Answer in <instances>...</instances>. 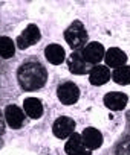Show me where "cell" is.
<instances>
[{"label":"cell","instance_id":"6da1fadb","mask_svg":"<svg viewBox=\"0 0 130 155\" xmlns=\"http://www.w3.org/2000/svg\"><path fill=\"white\" fill-rule=\"evenodd\" d=\"M47 68L40 61L38 56H28L23 59L17 68V82L19 87L26 91H38L47 84Z\"/></svg>","mask_w":130,"mask_h":155},{"label":"cell","instance_id":"7a4b0ae2","mask_svg":"<svg viewBox=\"0 0 130 155\" xmlns=\"http://www.w3.org/2000/svg\"><path fill=\"white\" fill-rule=\"evenodd\" d=\"M64 41L69 44V47L72 49V52L75 50H81L84 49L89 43V34L86 31V26L83 21L80 20H74L63 32Z\"/></svg>","mask_w":130,"mask_h":155},{"label":"cell","instance_id":"3957f363","mask_svg":"<svg viewBox=\"0 0 130 155\" xmlns=\"http://www.w3.org/2000/svg\"><path fill=\"white\" fill-rule=\"evenodd\" d=\"M57 97L63 105H74L80 99V88L72 81H64L57 87Z\"/></svg>","mask_w":130,"mask_h":155},{"label":"cell","instance_id":"277c9868","mask_svg":"<svg viewBox=\"0 0 130 155\" xmlns=\"http://www.w3.org/2000/svg\"><path fill=\"white\" fill-rule=\"evenodd\" d=\"M41 40V32H40V28L37 25H28L25 28V31L17 37L16 40V44L20 50H26L28 47L37 44L38 41Z\"/></svg>","mask_w":130,"mask_h":155},{"label":"cell","instance_id":"5b68a950","mask_svg":"<svg viewBox=\"0 0 130 155\" xmlns=\"http://www.w3.org/2000/svg\"><path fill=\"white\" fill-rule=\"evenodd\" d=\"M75 126H77V123L74 119H71L68 116H60L52 125V132L60 140L69 138L75 132Z\"/></svg>","mask_w":130,"mask_h":155},{"label":"cell","instance_id":"8992f818","mask_svg":"<svg viewBox=\"0 0 130 155\" xmlns=\"http://www.w3.org/2000/svg\"><path fill=\"white\" fill-rule=\"evenodd\" d=\"M81 55H83L84 61L89 62L90 65H98L106 56V49L101 43L90 41L84 49H81Z\"/></svg>","mask_w":130,"mask_h":155},{"label":"cell","instance_id":"52a82bcc","mask_svg":"<svg viewBox=\"0 0 130 155\" xmlns=\"http://www.w3.org/2000/svg\"><path fill=\"white\" fill-rule=\"evenodd\" d=\"M5 120L9 128L12 129H20L26 123V113L23 108L17 107L16 104H11L5 108Z\"/></svg>","mask_w":130,"mask_h":155},{"label":"cell","instance_id":"ba28073f","mask_svg":"<svg viewBox=\"0 0 130 155\" xmlns=\"http://www.w3.org/2000/svg\"><path fill=\"white\" fill-rule=\"evenodd\" d=\"M66 62H68L69 71H71L72 74H78V76L86 74V73H90V70H92V67H93V65H90L89 62L84 61V58H83V55H81V50L72 52L71 56L66 59Z\"/></svg>","mask_w":130,"mask_h":155},{"label":"cell","instance_id":"9c48e42d","mask_svg":"<svg viewBox=\"0 0 130 155\" xmlns=\"http://www.w3.org/2000/svg\"><path fill=\"white\" fill-rule=\"evenodd\" d=\"M81 137H83V143H84V147L89 149V150H95V149H100L101 144H103V134L100 129L93 128V126H89V128H84L83 132H81Z\"/></svg>","mask_w":130,"mask_h":155},{"label":"cell","instance_id":"30bf717a","mask_svg":"<svg viewBox=\"0 0 130 155\" xmlns=\"http://www.w3.org/2000/svg\"><path fill=\"white\" fill-rule=\"evenodd\" d=\"M103 102L110 111H122L128 102V96L122 91H109L104 96Z\"/></svg>","mask_w":130,"mask_h":155},{"label":"cell","instance_id":"8fae6325","mask_svg":"<svg viewBox=\"0 0 130 155\" xmlns=\"http://www.w3.org/2000/svg\"><path fill=\"white\" fill-rule=\"evenodd\" d=\"M110 78H112L110 68L107 65H101V64L93 65L92 70H90V73H89V81L95 87H101V85L107 84Z\"/></svg>","mask_w":130,"mask_h":155},{"label":"cell","instance_id":"7c38bea8","mask_svg":"<svg viewBox=\"0 0 130 155\" xmlns=\"http://www.w3.org/2000/svg\"><path fill=\"white\" fill-rule=\"evenodd\" d=\"M104 62H106L107 67L119 68V67L125 65V62H127V53L122 52L119 47H109L106 50Z\"/></svg>","mask_w":130,"mask_h":155},{"label":"cell","instance_id":"4fadbf2b","mask_svg":"<svg viewBox=\"0 0 130 155\" xmlns=\"http://www.w3.org/2000/svg\"><path fill=\"white\" fill-rule=\"evenodd\" d=\"M44 56L52 65H60L66 59V52H64V49L60 44L51 43L44 47Z\"/></svg>","mask_w":130,"mask_h":155},{"label":"cell","instance_id":"5bb4252c","mask_svg":"<svg viewBox=\"0 0 130 155\" xmlns=\"http://www.w3.org/2000/svg\"><path fill=\"white\" fill-rule=\"evenodd\" d=\"M23 110L29 119H40L43 116V102L37 97H26L23 101Z\"/></svg>","mask_w":130,"mask_h":155},{"label":"cell","instance_id":"9a60e30c","mask_svg":"<svg viewBox=\"0 0 130 155\" xmlns=\"http://www.w3.org/2000/svg\"><path fill=\"white\" fill-rule=\"evenodd\" d=\"M81 149H84L83 137H81V134L74 132V134L68 138L66 144H64V152H66L68 155H75V153H78Z\"/></svg>","mask_w":130,"mask_h":155},{"label":"cell","instance_id":"2e32d148","mask_svg":"<svg viewBox=\"0 0 130 155\" xmlns=\"http://www.w3.org/2000/svg\"><path fill=\"white\" fill-rule=\"evenodd\" d=\"M112 155H130V131L124 132L113 146Z\"/></svg>","mask_w":130,"mask_h":155},{"label":"cell","instance_id":"e0dca14e","mask_svg":"<svg viewBox=\"0 0 130 155\" xmlns=\"http://www.w3.org/2000/svg\"><path fill=\"white\" fill-rule=\"evenodd\" d=\"M112 79L118 85H130V65H122L112 71Z\"/></svg>","mask_w":130,"mask_h":155},{"label":"cell","instance_id":"ac0fdd59","mask_svg":"<svg viewBox=\"0 0 130 155\" xmlns=\"http://www.w3.org/2000/svg\"><path fill=\"white\" fill-rule=\"evenodd\" d=\"M16 43L9 37H2L0 38V55L3 59H9L16 55Z\"/></svg>","mask_w":130,"mask_h":155},{"label":"cell","instance_id":"d6986e66","mask_svg":"<svg viewBox=\"0 0 130 155\" xmlns=\"http://www.w3.org/2000/svg\"><path fill=\"white\" fill-rule=\"evenodd\" d=\"M75 155H92V153H90V150H89V149H86V147H84V149H81L78 153H75Z\"/></svg>","mask_w":130,"mask_h":155}]
</instances>
